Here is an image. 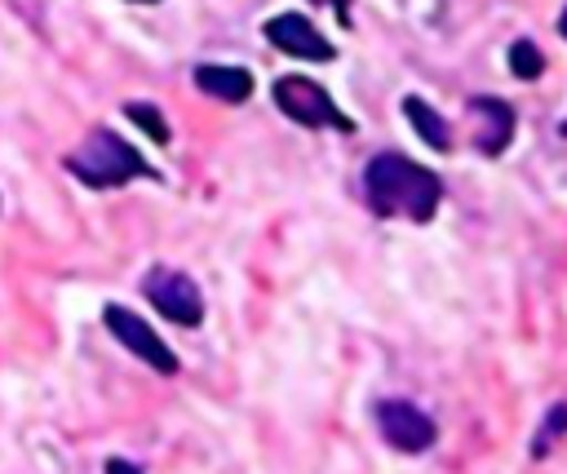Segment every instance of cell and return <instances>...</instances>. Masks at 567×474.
<instances>
[{"label":"cell","mask_w":567,"mask_h":474,"mask_svg":"<svg viewBox=\"0 0 567 474\" xmlns=\"http://www.w3.org/2000/svg\"><path fill=\"white\" fill-rule=\"evenodd\" d=\"M363 195L372 204V213L381 217H403V221H416L425 226L434 213H439V199H443V182L439 173H430L425 164L399 155V151H381L368 159L363 168Z\"/></svg>","instance_id":"cell-1"},{"label":"cell","mask_w":567,"mask_h":474,"mask_svg":"<svg viewBox=\"0 0 567 474\" xmlns=\"http://www.w3.org/2000/svg\"><path fill=\"white\" fill-rule=\"evenodd\" d=\"M66 168H71L84 186H93V190H111V186H124V182H133V177H151L146 159H142L120 133H111V128H93V133L66 155Z\"/></svg>","instance_id":"cell-2"},{"label":"cell","mask_w":567,"mask_h":474,"mask_svg":"<svg viewBox=\"0 0 567 474\" xmlns=\"http://www.w3.org/2000/svg\"><path fill=\"white\" fill-rule=\"evenodd\" d=\"M275 106L288 120H297L301 128H341V133L354 128V120L341 115V106L328 97V89L306 80V75H279L275 80Z\"/></svg>","instance_id":"cell-3"},{"label":"cell","mask_w":567,"mask_h":474,"mask_svg":"<svg viewBox=\"0 0 567 474\" xmlns=\"http://www.w3.org/2000/svg\"><path fill=\"white\" fill-rule=\"evenodd\" d=\"M142 292H146L151 306H155L168 323H177V328H195V323L204 319V297H199L195 279L182 275V270H173V266H155V270L142 279Z\"/></svg>","instance_id":"cell-4"},{"label":"cell","mask_w":567,"mask_h":474,"mask_svg":"<svg viewBox=\"0 0 567 474\" xmlns=\"http://www.w3.org/2000/svg\"><path fill=\"white\" fill-rule=\"evenodd\" d=\"M102 319H106V328L115 332V341L124 346V350H133L142 363H151L155 372H164V377H173L182 363H177V354L159 341V332L142 319V315H133L128 306H106L102 310Z\"/></svg>","instance_id":"cell-5"},{"label":"cell","mask_w":567,"mask_h":474,"mask_svg":"<svg viewBox=\"0 0 567 474\" xmlns=\"http://www.w3.org/2000/svg\"><path fill=\"white\" fill-rule=\"evenodd\" d=\"M377 425H381V439H385L394 452H425V447H434V439H439L434 421H430L416 403H408V399H385V403H377Z\"/></svg>","instance_id":"cell-6"},{"label":"cell","mask_w":567,"mask_h":474,"mask_svg":"<svg viewBox=\"0 0 567 474\" xmlns=\"http://www.w3.org/2000/svg\"><path fill=\"white\" fill-rule=\"evenodd\" d=\"M261 31H266V40H270L275 49L292 53V58H306V62H332V53H337V49L310 27L306 13H275Z\"/></svg>","instance_id":"cell-7"},{"label":"cell","mask_w":567,"mask_h":474,"mask_svg":"<svg viewBox=\"0 0 567 474\" xmlns=\"http://www.w3.org/2000/svg\"><path fill=\"white\" fill-rule=\"evenodd\" d=\"M514 137V106L501 97H470V142L478 155H501Z\"/></svg>","instance_id":"cell-8"},{"label":"cell","mask_w":567,"mask_h":474,"mask_svg":"<svg viewBox=\"0 0 567 474\" xmlns=\"http://www.w3.org/2000/svg\"><path fill=\"white\" fill-rule=\"evenodd\" d=\"M195 84L217 102H248L252 97V71H244V66L204 62V66H195Z\"/></svg>","instance_id":"cell-9"},{"label":"cell","mask_w":567,"mask_h":474,"mask_svg":"<svg viewBox=\"0 0 567 474\" xmlns=\"http://www.w3.org/2000/svg\"><path fill=\"white\" fill-rule=\"evenodd\" d=\"M403 115L412 120V128H416V137H421L425 146H434V151H452V128H447V120H443L430 102H421V97H403Z\"/></svg>","instance_id":"cell-10"},{"label":"cell","mask_w":567,"mask_h":474,"mask_svg":"<svg viewBox=\"0 0 567 474\" xmlns=\"http://www.w3.org/2000/svg\"><path fill=\"white\" fill-rule=\"evenodd\" d=\"M124 115H128V120H133L151 142H159V146L173 137V133H168V124H164V111H159V106H151V102H128V106H124Z\"/></svg>","instance_id":"cell-11"},{"label":"cell","mask_w":567,"mask_h":474,"mask_svg":"<svg viewBox=\"0 0 567 474\" xmlns=\"http://www.w3.org/2000/svg\"><path fill=\"white\" fill-rule=\"evenodd\" d=\"M509 71H514L518 80H536V75L545 71L540 49H536L532 40H514V44H509Z\"/></svg>","instance_id":"cell-12"},{"label":"cell","mask_w":567,"mask_h":474,"mask_svg":"<svg viewBox=\"0 0 567 474\" xmlns=\"http://www.w3.org/2000/svg\"><path fill=\"white\" fill-rule=\"evenodd\" d=\"M563 430H567V399L549 408V416H545V425H540V434H536V443H532V456H545V452L558 443Z\"/></svg>","instance_id":"cell-13"},{"label":"cell","mask_w":567,"mask_h":474,"mask_svg":"<svg viewBox=\"0 0 567 474\" xmlns=\"http://www.w3.org/2000/svg\"><path fill=\"white\" fill-rule=\"evenodd\" d=\"M315 4H332L337 9V22L350 27V0H315Z\"/></svg>","instance_id":"cell-14"},{"label":"cell","mask_w":567,"mask_h":474,"mask_svg":"<svg viewBox=\"0 0 567 474\" xmlns=\"http://www.w3.org/2000/svg\"><path fill=\"white\" fill-rule=\"evenodd\" d=\"M106 474H142V470L128 465V461H120V456H111V461H106Z\"/></svg>","instance_id":"cell-15"},{"label":"cell","mask_w":567,"mask_h":474,"mask_svg":"<svg viewBox=\"0 0 567 474\" xmlns=\"http://www.w3.org/2000/svg\"><path fill=\"white\" fill-rule=\"evenodd\" d=\"M558 35L567 40V4H563V18H558Z\"/></svg>","instance_id":"cell-16"},{"label":"cell","mask_w":567,"mask_h":474,"mask_svg":"<svg viewBox=\"0 0 567 474\" xmlns=\"http://www.w3.org/2000/svg\"><path fill=\"white\" fill-rule=\"evenodd\" d=\"M563 137H567V120H563Z\"/></svg>","instance_id":"cell-17"},{"label":"cell","mask_w":567,"mask_h":474,"mask_svg":"<svg viewBox=\"0 0 567 474\" xmlns=\"http://www.w3.org/2000/svg\"><path fill=\"white\" fill-rule=\"evenodd\" d=\"M142 4H155V0H142Z\"/></svg>","instance_id":"cell-18"}]
</instances>
